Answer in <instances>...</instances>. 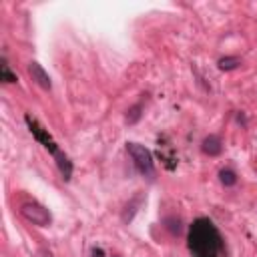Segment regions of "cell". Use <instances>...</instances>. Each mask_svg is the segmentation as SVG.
Masks as SVG:
<instances>
[{
  "mask_svg": "<svg viewBox=\"0 0 257 257\" xmlns=\"http://www.w3.org/2000/svg\"><path fill=\"white\" fill-rule=\"evenodd\" d=\"M201 149H203L205 155H209V157H217V155H221V151H223V143H221V139H219L217 135H209V137L203 139Z\"/></svg>",
  "mask_w": 257,
  "mask_h": 257,
  "instance_id": "cell-6",
  "label": "cell"
},
{
  "mask_svg": "<svg viewBox=\"0 0 257 257\" xmlns=\"http://www.w3.org/2000/svg\"><path fill=\"white\" fill-rule=\"evenodd\" d=\"M24 120H26V124H28V128H30V133L34 135V139H36V141H38V143H40V145H42V147H44L52 157L60 153V151H58V147H56V143H54V139L48 135V131H46L44 126H40V124H38V120H34L30 114H26V116H24Z\"/></svg>",
  "mask_w": 257,
  "mask_h": 257,
  "instance_id": "cell-3",
  "label": "cell"
},
{
  "mask_svg": "<svg viewBox=\"0 0 257 257\" xmlns=\"http://www.w3.org/2000/svg\"><path fill=\"white\" fill-rule=\"evenodd\" d=\"M239 64H241V60L235 58V56H225V58L219 60V68H221V70H233V68H237Z\"/></svg>",
  "mask_w": 257,
  "mask_h": 257,
  "instance_id": "cell-10",
  "label": "cell"
},
{
  "mask_svg": "<svg viewBox=\"0 0 257 257\" xmlns=\"http://www.w3.org/2000/svg\"><path fill=\"white\" fill-rule=\"evenodd\" d=\"M54 161L58 165V171H60L62 179L64 181H70V177H72V163H70V159L64 153H58V155H54Z\"/></svg>",
  "mask_w": 257,
  "mask_h": 257,
  "instance_id": "cell-7",
  "label": "cell"
},
{
  "mask_svg": "<svg viewBox=\"0 0 257 257\" xmlns=\"http://www.w3.org/2000/svg\"><path fill=\"white\" fill-rule=\"evenodd\" d=\"M141 110H143V106H141V104L131 106V108L126 110V122H128V124H135V122L141 118V114H143Z\"/></svg>",
  "mask_w": 257,
  "mask_h": 257,
  "instance_id": "cell-11",
  "label": "cell"
},
{
  "mask_svg": "<svg viewBox=\"0 0 257 257\" xmlns=\"http://www.w3.org/2000/svg\"><path fill=\"white\" fill-rule=\"evenodd\" d=\"M189 249L193 257H223V239L209 219H197L191 225Z\"/></svg>",
  "mask_w": 257,
  "mask_h": 257,
  "instance_id": "cell-1",
  "label": "cell"
},
{
  "mask_svg": "<svg viewBox=\"0 0 257 257\" xmlns=\"http://www.w3.org/2000/svg\"><path fill=\"white\" fill-rule=\"evenodd\" d=\"M34 257H52V253H50L48 249H38V251L34 253Z\"/></svg>",
  "mask_w": 257,
  "mask_h": 257,
  "instance_id": "cell-14",
  "label": "cell"
},
{
  "mask_svg": "<svg viewBox=\"0 0 257 257\" xmlns=\"http://www.w3.org/2000/svg\"><path fill=\"white\" fill-rule=\"evenodd\" d=\"M126 151H128V155H131V159H133L135 169H137L141 175L153 179V177H155V165H153L151 151L145 149V147L139 145V143H126Z\"/></svg>",
  "mask_w": 257,
  "mask_h": 257,
  "instance_id": "cell-2",
  "label": "cell"
},
{
  "mask_svg": "<svg viewBox=\"0 0 257 257\" xmlns=\"http://www.w3.org/2000/svg\"><path fill=\"white\" fill-rule=\"evenodd\" d=\"M219 181H221L225 187H233V185L237 183V175H235V171H231V169H221V171H219Z\"/></svg>",
  "mask_w": 257,
  "mask_h": 257,
  "instance_id": "cell-8",
  "label": "cell"
},
{
  "mask_svg": "<svg viewBox=\"0 0 257 257\" xmlns=\"http://www.w3.org/2000/svg\"><path fill=\"white\" fill-rule=\"evenodd\" d=\"M20 213L26 221H30L32 225H38V227H46L50 223V213L38 203H24L20 207Z\"/></svg>",
  "mask_w": 257,
  "mask_h": 257,
  "instance_id": "cell-4",
  "label": "cell"
},
{
  "mask_svg": "<svg viewBox=\"0 0 257 257\" xmlns=\"http://www.w3.org/2000/svg\"><path fill=\"white\" fill-rule=\"evenodd\" d=\"M139 203H141V197H135V199L124 207V213H122V221H124V223H131V221H133V217H135V213H137Z\"/></svg>",
  "mask_w": 257,
  "mask_h": 257,
  "instance_id": "cell-9",
  "label": "cell"
},
{
  "mask_svg": "<svg viewBox=\"0 0 257 257\" xmlns=\"http://www.w3.org/2000/svg\"><path fill=\"white\" fill-rule=\"evenodd\" d=\"M165 223H167V229H169L173 235H179V233H181V221H179V219L171 217V219H167Z\"/></svg>",
  "mask_w": 257,
  "mask_h": 257,
  "instance_id": "cell-13",
  "label": "cell"
},
{
  "mask_svg": "<svg viewBox=\"0 0 257 257\" xmlns=\"http://www.w3.org/2000/svg\"><path fill=\"white\" fill-rule=\"evenodd\" d=\"M92 257H102L104 253H102V249H92V253H90Z\"/></svg>",
  "mask_w": 257,
  "mask_h": 257,
  "instance_id": "cell-15",
  "label": "cell"
},
{
  "mask_svg": "<svg viewBox=\"0 0 257 257\" xmlns=\"http://www.w3.org/2000/svg\"><path fill=\"white\" fill-rule=\"evenodd\" d=\"M0 70H2V80L4 82H16V76L8 70V64H6V60H2V64H0Z\"/></svg>",
  "mask_w": 257,
  "mask_h": 257,
  "instance_id": "cell-12",
  "label": "cell"
},
{
  "mask_svg": "<svg viewBox=\"0 0 257 257\" xmlns=\"http://www.w3.org/2000/svg\"><path fill=\"white\" fill-rule=\"evenodd\" d=\"M28 74H30V78L42 88V90H50L52 88V82H50V76H48V72L38 64V62H28Z\"/></svg>",
  "mask_w": 257,
  "mask_h": 257,
  "instance_id": "cell-5",
  "label": "cell"
}]
</instances>
